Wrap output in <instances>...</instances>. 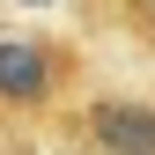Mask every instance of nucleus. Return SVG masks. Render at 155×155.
I'll use <instances>...</instances> for the list:
<instances>
[{
    "instance_id": "1",
    "label": "nucleus",
    "mask_w": 155,
    "mask_h": 155,
    "mask_svg": "<svg viewBox=\"0 0 155 155\" xmlns=\"http://www.w3.org/2000/svg\"><path fill=\"white\" fill-rule=\"evenodd\" d=\"M67 52L52 37H0V111L8 118H37L67 96Z\"/></svg>"
},
{
    "instance_id": "2",
    "label": "nucleus",
    "mask_w": 155,
    "mask_h": 155,
    "mask_svg": "<svg viewBox=\"0 0 155 155\" xmlns=\"http://www.w3.org/2000/svg\"><path fill=\"white\" fill-rule=\"evenodd\" d=\"M89 148L96 155H155V104H133V96H104V104H89Z\"/></svg>"
},
{
    "instance_id": "3",
    "label": "nucleus",
    "mask_w": 155,
    "mask_h": 155,
    "mask_svg": "<svg viewBox=\"0 0 155 155\" xmlns=\"http://www.w3.org/2000/svg\"><path fill=\"white\" fill-rule=\"evenodd\" d=\"M126 15H133V37H140V45H155V0H133Z\"/></svg>"
}]
</instances>
